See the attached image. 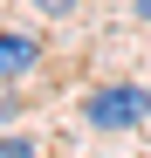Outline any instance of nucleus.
I'll list each match as a JSON object with an SVG mask.
<instances>
[{"label":"nucleus","instance_id":"nucleus-1","mask_svg":"<svg viewBox=\"0 0 151 158\" xmlns=\"http://www.w3.org/2000/svg\"><path fill=\"white\" fill-rule=\"evenodd\" d=\"M144 117H151V89H137V83H103L83 103V124L89 131H137Z\"/></svg>","mask_w":151,"mask_h":158},{"label":"nucleus","instance_id":"nucleus-2","mask_svg":"<svg viewBox=\"0 0 151 158\" xmlns=\"http://www.w3.org/2000/svg\"><path fill=\"white\" fill-rule=\"evenodd\" d=\"M35 62H41V41H35V35H7V28H0V83L28 76Z\"/></svg>","mask_w":151,"mask_h":158},{"label":"nucleus","instance_id":"nucleus-3","mask_svg":"<svg viewBox=\"0 0 151 158\" xmlns=\"http://www.w3.org/2000/svg\"><path fill=\"white\" fill-rule=\"evenodd\" d=\"M0 158H41V151H35L28 138H0Z\"/></svg>","mask_w":151,"mask_h":158},{"label":"nucleus","instance_id":"nucleus-4","mask_svg":"<svg viewBox=\"0 0 151 158\" xmlns=\"http://www.w3.org/2000/svg\"><path fill=\"white\" fill-rule=\"evenodd\" d=\"M14 103H21V96H14L7 83H0V117H14Z\"/></svg>","mask_w":151,"mask_h":158},{"label":"nucleus","instance_id":"nucleus-5","mask_svg":"<svg viewBox=\"0 0 151 158\" xmlns=\"http://www.w3.org/2000/svg\"><path fill=\"white\" fill-rule=\"evenodd\" d=\"M35 7H48V14H69V7H76V0H35Z\"/></svg>","mask_w":151,"mask_h":158},{"label":"nucleus","instance_id":"nucleus-6","mask_svg":"<svg viewBox=\"0 0 151 158\" xmlns=\"http://www.w3.org/2000/svg\"><path fill=\"white\" fill-rule=\"evenodd\" d=\"M137 21H151V0H137Z\"/></svg>","mask_w":151,"mask_h":158}]
</instances>
